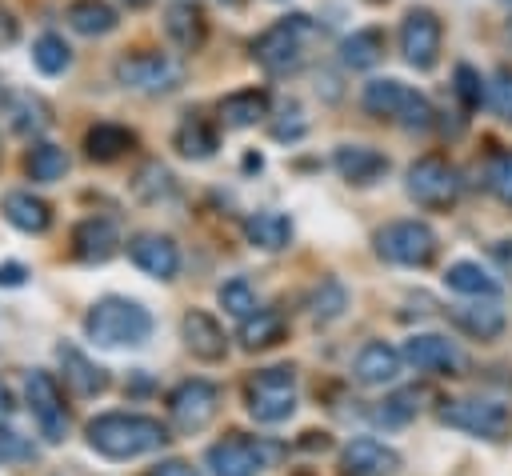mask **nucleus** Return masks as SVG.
I'll return each mask as SVG.
<instances>
[{
	"label": "nucleus",
	"instance_id": "obj_3",
	"mask_svg": "<svg viewBox=\"0 0 512 476\" xmlns=\"http://www.w3.org/2000/svg\"><path fill=\"white\" fill-rule=\"evenodd\" d=\"M312 20L304 12H292L284 20H276L272 28H264L256 40H252V60L272 72V76H284V72H296L300 60H304V48L312 40Z\"/></svg>",
	"mask_w": 512,
	"mask_h": 476
},
{
	"label": "nucleus",
	"instance_id": "obj_30",
	"mask_svg": "<svg viewBox=\"0 0 512 476\" xmlns=\"http://www.w3.org/2000/svg\"><path fill=\"white\" fill-rule=\"evenodd\" d=\"M444 284H448L452 292H460V296H476V300H480V296H488V300L500 296V280L488 276L476 260H456V264H448Z\"/></svg>",
	"mask_w": 512,
	"mask_h": 476
},
{
	"label": "nucleus",
	"instance_id": "obj_11",
	"mask_svg": "<svg viewBox=\"0 0 512 476\" xmlns=\"http://www.w3.org/2000/svg\"><path fill=\"white\" fill-rule=\"evenodd\" d=\"M24 396H28V412L36 420L40 436L48 444H60L68 436V408H64V396H60V384L52 380V372L32 368L24 376Z\"/></svg>",
	"mask_w": 512,
	"mask_h": 476
},
{
	"label": "nucleus",
	"instance_id": "obj_33",
	"mask_svg": "<svg viewBox=\"0 0 512 476\" xmlns=\"http://www.w3.org/2000/svg\"><path fill=\"white\" fill-rule=\"evenodd\" d=\"M172 148H176L180 156H188V160H208V156L216 152V128H212L208 120H200V116H188V120L176 128Z\"/></svg>",
	"mask_w": 512,
	"mask_h": 476
},
{
	"label": "nucleus",
	"instance_id": "obj_15",
	"mask_svg": "<svg viewBox=\"0 0 512 476\" xmlns=\"http://www.w3.org/2000/svg\"><path fill=\"white\" fill-rule=\"evenodd\" d=\"M400 356H404V360H408L416 372H440V376H456V372L464 368L460 348H456L448 336H436V332L408 336Z\"/></svg>",
	"mask_w": 512,
	"mask_h": 476
},
{
	"label": "nucleus",
	"instance_id": "obj_34",
	"mask_svg": "<svg viewBox=\"0 0 512 476\" xmlns=\"http://www.w3.org/2000/svg\"><path fill=\"white\" fill-rule=\"evenodd\" d=\"M24 172L36 180V184H56L64 172H68V156L60 144H32L28 156H24Z\"/></svg>",
	"mask_w": 512,
	"mask_h": 476
},
{
	"label": "nucleus",
	"instance_id": "obj_35",
	"mask_svg": "<svg viewBox=\"0 0 512 476\" xmlns=\"http://www.w3.org/2000/svg\"><path fill=\"white\" fill-rule=\"evenodd\" d=\"M280 336H284V320H280L276 312H268V308H256L248 320H240V340H244L248 352L268 348V344H276Z\"/></svg>",
	"mask_w": 512,
	"mask_h": 476
},
{
	"label": "nucleus",
	"instance_id": "obj_21",
	"mask_svg": "<svg viewBox=\"0 0 512 476\" xmlns=\"http://www.w3.org/2000/svg\"><path fill=\"white\" fill-rule=\"evenodd\" d=\"M56 360H60L64 384H68L76 396L92 400V396H104V392H108V372H104L96 360H88L80 348H72V344H60V348H56Z\"/></svg>",
	"mask_w": 512,
	"mask_h": 476
},
{
	"label": "nucleus",
	"instance_id": "obj_26",
	"mask_svg": "<svg viewBox=\"0 0 512 476\" xmlns=\"http://www.w3.org/2000/svg\"><path fill=\"white\" fill-rule=\"evenodd\" d=\"M244 240L260 252H280L292 240V220L284 212H252L244 220Z\"/></svg>",
	"mask_w": 512,
	"mask_h": 476
},
{
	"label": "nucleus",
	"instance_id": "obj_31",
	"mask_svg": "<svg viewBox=\"0 0 512 476\" xmlns=\"http://www.w3.org/2000/svg\"><path fill=\"white\" fill-rule=\"evenodd\" d=\"M172 192H176V176L168 172V164L144 160V164L136 168V176H132V196H136L140 204H160V200H168Z\"/></svg>",
	"mask_w": 512,
	"mask_h": 476
},
{
	"label": "nucleus",
	"instance_id": "obj_12",
	"mask_svg": "<svg viewBox=\"0 0 512 476\" xmlns=\"http://www.w3.org/2000/svg\"><path fill=\"white\" fill-rule=\"evenodd\" d=\"M220 412V388L212 380H180L168 392V416L180 432H204Z\"/></svg>",
	"mask_w": 512,
	"mask_h": 476
},
{
	"label": "nucleus",
	"instance_id": "obj_28",
	"mask_svg": "<svg viewBox=\"0 0 512 476\" xmlns=\"http://www.w3.org/2000/svg\"><path fill=\"white\" fill-rule=\"evenodd\" d=\"M268 116V92L264 88H240L220 100V120L228 128H252Z\"/></svg>",
	"mask_w": 512,
	"mask_h": 476
},
{
	"label": "nucleus",
	"instance_id": "obj_2",
	"mask_svg": "<svg viewBox=\"0 0 512 476\" xmlns=\"http://www.w3.org/2000/svg\"><path fill=\"white\" fill-rule=\"evenodd\" d=\"M84 332L100 348H136L152 336V316L128 296H100L84 316Z\"/></svg>",
	"mask_w": 512,
	"mask_h": 476
},
{
	"label": "nucleus",
	"instance_id": "obj_27",
	"mask_svg": "<svg viewBox=\"0 0 512 476\" xmlns=\"http://www.w3.org/2000/svg\"><path fill=\"white\" fill-rule=\"evenodd\" d=\"M4 116H8L12 132H20V136H36V132H44L52 124L48 104L40 96H32V92H8L4 96Z\"/></svg>",
	"mask_w": 512,
	"mask_h": 476
},
{
	"label": "nucleus",
	"instance_id": "obj_42",
	"mask_svg": "<svg viewBox=\"0 0 512 476\" xmlns=\"http://www.w3.org/2000/svg\"><path fill=\"white\" fill-rule=\"evenodd\" d=\"M488 188H492L504 204H512V152H504V156H496V160L488 164Z\"/></svg>",
	"mask_w": 512,
	"mask_h": 476
},
{
	"label": "nucleus",
	"instance_id": "obj_22",
	"mask_svg": "<svg viewBox=\"0 0 512 476\" xmlns=\"http://www.w3.org/2000/svg\"><path fill=\"white\" fill-rule=\"evenodd\" d=\"M332 164H336V172H340L348 184H356V188H368V184H376V180L388 172V156L376 152V148H368V144H340V148L332 152Z\"/></svg>",
	"mask_w": 512,
	"mask_h": 476
},
{
	"label": "nucleus",
	"instance_id": "obj_29",
	"mask_svg": "<svg viewBox=\"0 0 512 476\" xmlns=\"http://www.w3.org/2000/svg\"><path fill=\"white\" fill-rule=\"evenodd\" d=\"M68 28L80 32V36H108L120 20H116V8L108 0H72L68 12H64Z\"/></svg>",
	"mask_w": 512,
	"mask_h": 476
},
{
	"label": "nucleus",
	"instance_id": "obj_25",
	"mask_svg": "<svg viewBox=\"0 0 512 476\" xmlns=\"http://www.w3.org/2000/svg\"><path fill=\"white\" fill-rule=\"evenodd\" d=\"M132 144H136V132L124 128V124H112V120L92 124L88 136H84V152H88V160H96V164H112V160H120Z\"/></svg>",
	"mask_w": 512,
	"mask_h": 476
},
{
	"label": "nucleus",
	"instance_id": "obj_48",
	"mask_svg": "<svg viewBox=\"0 0 512 476\" xmlns=\"http://www.w3.org/2000/svg\"><path fill=\"white\" fill-rule=\"evenodd\" d=\"M128 8H144V4H152V0H124Z\"/></svg>",
	"mask_w": 512,
	"mask_h": 476
},
{
	"label": "nucleus",
	"instance_id": "obj_6",
	"mask_svg": "<svg viewBox=\"0 0 512 476\" xmlns=\"http://www.w3.org/2000/svg\"><path fill=\"white\" fill-rule=\"evenodd\" d=\"M116 84L128 92H144V96H164L176 92L184 84V64L168 52H132L116 60Z\"/></svg>",
	"mask_w": 512,
	"mask_h": 476
},
{
	"label": "nucleus",
	"instance_id": "obj_10",
	"mask_svg": "<svg viewBox=\"0 0 512 476\" xmlns=\"http://www.w3.org/2000/svg\"><path fill=\"white\" fill-rule=\"evenodd\" d=\"M440 424L460 428L480 440H508L512 436V412L500 400H448L440 408Z\"/></svg>",
	"mask_w": 512,
	"mask_h": 476
},
{
	"label": "nucleus",
	"instance_id": "obj_23",
	"mask_svg": "<svg viewBox=\"0 0 512 476\" xmlns=\"http://www.w3.org/2000/svg\"><path fill=\"white\" fill-rule=\"evenodd\" d=\"M0 212H4V220H8L12 228H20V232H28V236L48 232V224H52V208H48V200H40V196H32V192H24V188L4 192Z\"/></svg>",
	"mask_w": 512,
	"mask_h": 476
},
{
	"label": "nucleus",
	"instance_id": "obj_1",
	"mask_svg": "<svg viewBox=\"0 0 512 476\" xmlns=\"http://www.w3.org/2000/svg\"><path fill=\"white\" fill-rule=\"evenodd\" d=\"M88 448L104 460H136L168 444V428L144 412H104L84 428Z\"/></svg>",
	"mask_w": 512,
	"mask_h": 476
},
{
	"label": "nucleus",
	"instance_id": "obj_38",
	"mask_svg": "<svg viewBox=\"0 0 512 476\" xmlns=\"http://www.w3.org/2000/svg\"><path fill=\"white\" fill-rule=\"evenodd\" d=\"M416 408H420V392L416 388H400L388 400H380V408L372 412V420L384 424V428H400V424H408L416 416Z\"/></svg>",
	"mask_w": 512,
	"mask_h": 476
},
{
	"label": "nucleus",
	"instance_id": "obj_8",
	"mask_svg": "<svg viewBox=\"0 0 512 476\" xmlns=\"http://www.w3.org/2000/svg\"><path fill=\"white\" fill-rule=\"evenodd\" d=\"M276 456H280L276 444L232 432V436H224L220 444H212L204 452V464H208L212 476H260Z\"/></svg>",
	"mask_w": 512,
	"mask_h": 476
},
{
	"label": "nucleus",
	"instance_id": "obj_4",
	"mask_svg": "<svg viewBox=\"0 0 512 476\" xmlns=\"http://www.w3.org/2000/svg\"><path fill=\"white\" fill-rule=\"evenodd\" d=\"M244 404H248V416L260 424L288 420L296 412V368L292 364L260 368L244 388Z\"/></svg>",
	"mask_w": 512,
	"mask_h": 476
},
{
	"label": "nucleus",
	"instance_id": "obj_39",
	"mask_svg": "<svg viewBox=\"0 0 512 476\" xmlns=\"http://www.w3.org/2000/svg\"><path fill=\"white\" fill-rule=\"evenodd\" d=\"M220 308L228 312V316H236V320H248L260 304H256V288L244 280V276H232L228 284H220Z\"/></svg>",
	"mask_w": 512,
	"mask_h": 476
},
{
	"label": "nucleus",
	"instance_id": "obj_37",
	"mask_svg": "<svg viewBox=\"0 0 512 476\" xmlns=\"http://www.w3.org/2000/svg\"><path fill=\"white\" fill-rule=\"evenodd\" d=\"M308 308H312V316H316L320 324H332V320H340L344 308H348V288H344L340 280H320L316 292H312V300H308Z\"/></svg>",
	"mask_w": 512,
	"mask_h": 476
},
{
	"label": "nucleus",
	"instance_id": "obj_36",
	"mask_svg": "<svg viewBox=\"0 0 512 476\" xmlns=\"http://www.w3.org/2000/svg\"><path fill=\"white\" fill-rule=\"evenodd\" d=\"M32 64H36L44 76H60V72L72 64V52H68L64 36H56V32H40V36L32 40Z\"/></svg>",
	"mask_w": 512,
	"mask_h": 476
},
{
	"label": "nucleus",
	"instance_id": "obj_20",
	"mask_svg": "<svg viewBox=\"0 0 512 476\" xmlns=\"http://www.w3.org/2000/svg\"><path fill=\"white\" fill-rule=\"evenodd\" d=\"M400 364H404V356H400L392 344L372 340V344H364V348L356 352V360H352V380L364 384V388H384V384H392V380L400 376Z\"/></svg>",
	"mask_w": 512,
	"mask_h": 476
},
{
	"label": "nucleus",
	"instance_id": "obj_41",
	"mask_svg": "<svg viewBox=\"0 0 512 476\" xmlns=\"http://www.w3.org/2000/svg\"><path fill=\"white\" fill-rule=\"evenodd\" d=\"M488 104L500 120L512 124V68H496V76L488 84Z\"/></svg>",
	"mask_w": 512,
	"mask_h": 476
},
{
	"label": "nucleus",
	"instance_id": "obj_47",
	"mask_svg": "<svg viewBox=\"0 0 512 476\" xmlns=\"http://www.w3.org/2000/svg\"><path fill=\"white\" fill-rule=\"evenodd\" d=\"M16 40V20H12V12L0 4V44H12Z\"/></svg>",
	"mask_w": 512,
	"mask_h": 476
},
{
	"label": "nucleus",
	"instance_id": "obj_24",
	"mask_svg": "<svg viewBox=\"0 0 512 476\" xmlns=\"http://www.w3.org/2000/svg\"><path fill=\"white\" fill-rule=\"evenodd\" d=\"M452 316V324L460 328V332H468L472 340H496L504 328H508V316H504V308L496 304V300H480V304H460V308H452L448 312Z\"/></svg>",
	"mask_w": 512,
	"mask_h": 476
},
{
	"label": "nucleus",
	"instance_id": "obj_45",
	"mask_svg": "<svg viewBox=\"0 0 512 476\" xmlns=\"http://www.w3.org/2000/svg\"><path fill=\"white\" fill-rule=\"evenodd\" d=\"M492 260H496V264H500V268H504V272L512 276V236H508V240H496V244H492Z\"/></svg>",
	"mask_w": 512,
	"mask_h": 476
},
{
	"label": "nucleus",
	"instance_id": "obj_50",
	"mask_svg": "<svg viewBox=\"0 0 512 476\" xmlns=\"http://www.w3.org/2000/svg\"><path fill=\"white\" fill-rule=\"evenodd\" d=\"M224 4H240V0H224Z\"/></svg>",
	"mask_w": 512,
	"mask_h": 476
},
{
	"label": "nucleus",
	"instance_id": "obj_46",
	"mask_svg": "<svg viewBox=\"0 0 512 476\" xmlns=\"http://www.w3.org/2000/svg\"><path fill=\"white\" fill-rule=\"evenodd\" d=\"M24 264H0V284L4 288H16V284H24Z\"/></svg>",
	"mask_w": 512,
	"mask_h": 476
},
{
	"label": "nucleus",
	"instance_id": "obj_9",
	"mask_svg": "<svg viewBox=\"0 0 512 476\" xmlns=\"http://www.w3.org/2000/svg\"><path fill=\"white\" fill-rule=\"evenodd\" d=\"M404 188L420 208H452L460 196V172L444 156H420L408 164Z\"/></svg>",
	"mask_w": 512,
	"mask_h": 476
},
{
	"label": "nucleus",
	"instance_id": "obj_17",
	"mask_svg": "<svg viewBox=\"0 0 512 476\" xmlns=\"http://www.w3.org/2000/svg\"><path fill=\"white\" fill-rule=\"evenodd\" d=\"M400 468V452L376 436H360L340 452V476H392Z\"/></svg>",
	"mask_w": 512,
	"mask_h": 476
},
{
	"label": "nucleus",
	"instance_id": "obj_43",
	"mask_svg": "<svg viewBox=\"0 0 512 476\" xmlns=\"http://www.w3.org/2000/svg\"><path fill=\"white\" fill-rule=\"evenodd\" d=\"M28 456H32L28 436H20L16 428L0 424V464H16V460H28Z\"/></svg>",
	"mask_w": 512,
	"mask_h": 476
},
{
	"label": "nucleus",
	"instance_id": "obj_32",
	"mask_svg": "<svg viewBox=\"0 0 512 476\" xmlns=\"http://www.w3.org/2000/svg\"><path fill=\"white\" fill-rule=\"evenodd\" d=\"M380 56H384V32L380 28H356L352 36L340 40V60L348 68H372V64H380Z\"/></svg>",
	"mask_w": 512,
	"mask_h": 476
},
{
	"label": "nucleus",
	"instance_id": "obj_44",
	"mask_svg": "<svg viewBox=\"0 0 512 476\" xmlns=\"http://www.w3.org/2000/svg\"><path fill=\"white\" fill-rule=\"evenodd\" d=\"M148 476H196V468L188 460H160Z\"/></svg>",
	"mask_w": 512,
	"mask_h": 476
},
{
	"label": "nucleus",
	"instance_id": "obj_13",
	"mask_svg": "<svg viewBox=\"0 0 512 476\" xmlns=\"http://www.w3.org/2000/svg\"><path fill=\"white\" fill-rule=\"evenodd\" d=\"M440 40H444V28H440L432 8H408L404 12V20H400V56L416 72H428L440 60Z\"/></svg>",
	"mask_w": 512,
	"mask_h": 476
},
{
	"label": "nucleus",
	"instance_id": "obj_16",
	"mask_svg": "<svg viewBox=\"0 0 512 476\" xmlns=\"http://www.w3.org/2000/svg\"><path fill=\"white\" fill-rule=\"evenodd\" d=\"M180 336H184V348H188L196 360H204V364H216V360L228 356V336H224L220 320L208 316L204 308H188V312H184Z\"/></svg>",
	"mask_w": 512,
	"mask_h": 476
},
{
	"label": "nucleus",
	"instance_id": "obj_14",
	"mask_svg": "<svg viewBox=\"0 0 512 476\" xmlns=\"http://www.w3.org/2000/svg\"><path fill=\"white\" fill-rule=\"evenodd\" d=\"M128 256L152 280H176V272H180V248L164 232H136L128 240Z\"/></svg>",
	"mask_w": 512,
	"mask_h": 476
},
{
	"label": "nucleus",
	"instance_id": "obj_40",
	"mask_svg": "<svg viewBox=\"0 0 512 476\" xmlns=\"http://www.w3.org/2000/svg\"><path fill=\"white\" fill-rule=\"evenodd\" d=\"M456 96H460L464 108H480L488 100V88H484V80H480V72L472 64H460L456 68Z\"/></svg>",
	"mask_w": 512,
	"mask_h": 476
},
{
	"label": "nucleus",
	"instance_id": "obj_19",
	"mask_svg": "<svg viewBox=\"0 0 512 476\" xmlns=\"http://www.w3.org/2000/svg\"><path fill=\"white\" fill-rule=\"evenodd\" d=\"M164 32L180 52H200V44L208 36V16L196 0H172L164 8Z\"/></svg>",
	"mask_w": 512,
	"mask_h": 476
},
{
	"label": "nucleus",
	"instance_id": "obj_5",
	"mask_svg": "<svg viewBox=\"0 0 512 476\" xmlns=\"http://www.w3.org/2000/svg\"><path fill=\"white\" fill-rule=\"evenodd\" d=\"M360 104H364V112H368V116H380V120H400L408 132H424V128L432 124V104H428L420 92H412L408 84L388 80V76H384V80L364 84Z\"/></svg>",
	"mask_w": 512,
	"mask_h": 476
},
{
	"label": "nucleus",
	"instance_id": "obj_7",
	"mask_svg": "<svg viewBox=\"0 0 512 476\" xmlns=\"http://www.w3.org/2000/svg\"><path fill=\"white\" fill-rule=\"evenodd\" d=\"M436 232L424 220H392L376 232V252L400 268H424L436 256Z\"/></svg>",
	"mask_w": 512,
	"mask_h": 476
},
{
	"label": "nucleus",
	"instance_id": "obj_49",
	"mask_svg": "<svg viewBox=\"0 0 512 476\" xmlns=\"http://www.w3.org/2000/svg\"><path fill=\"white\" fill-rule=\"evenodd\" d=\"M508 40H512V24H508Z\"/></svg>",
	"mask_w": 512,
	"mask_h": 476
},
{
	"label": "nucleus",
	"instance_id": "obj_18",
	"mask_svg": "<svg viewBox=\"0 0 512 476\" xmlns=\"http://www.w3.org/2000/svg\"><path fill=\"white\" fill-rule=\"evenodd\" d=\"M116 248H120V228L108 216H88L72 228V252L84 264H104L116 256Z\"/></svg>",
	"mask_w": 512,
	"mask_h": 476
}]
</instances>
